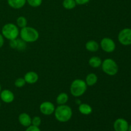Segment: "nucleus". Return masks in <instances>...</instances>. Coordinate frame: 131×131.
Segmentation results:
<instances>
[{"label":"nucleus","mask_w":131,"mask_h":131,"mask_svg":"<svg viewBox=\"0 0 131 131\" xmlns=\"http://www.w3.org/2000/svg\"><path fill=\"white\" fill-rule=\"evenodd\" d=\"M19 31L17 26L14 23H6L1 29V34L8 40L17 39L19 36Z\"/></svg>","instance_id":"obj_4"},{"label":"nucleus","mask_w":131,"mask_h":131,"mask_svg":"<svg viewBox=\"0 0 131 131\" xmlns=\"http://www.w3.org/2000/svg\"><path fill=\"white\" fill-rule=\"evenodd\" d=\"M118 42L125 46L131 45V28H125L122 29L118 35Z\"/></svg>","instance_id":"obj_6"},{"label":"nucleus","mask_w":131,"mask_h":131,"mask_svg":"<svg viewBox=\"0 0 131 131\" xmlns=\"http://www.w3.org/2000/svg\"><path fill=\"white\" fill-rule=\"evenodd\" d=\"M55 118L58 122L65 123L69 122L72 116V110L70 106L66 104L59 105L55 108L54 112Z\"/></svg>","instance_id":"obj_1"},{"label":"nucleus","mask_w":131,"mask_h":131,"mask_svg":"<svg viewBox=\"0 0 131 131\" xmlns=\"http://www.w3.org/2000/svg\"><path fill=\"white\" fill-rule=\"evenodd\" d=\"M102 70L108 75H115L118 72V65L116 61L111 58H106L103 60L101 65Z\"/></svg>","instance_id":"obj_5"},{"label":"nucleus","mask_w":131,"mask_h":131,"mask_svg":"<svg viewBox=\"0 0 131 131\" xmlns=\"http://www.w3.org/2000/svg\"><path fill=\"white\" fill-rule=\"evenodd\" d=\"M129 125V123L125 119L119 118L114 122L113 128L115 131H127Z\"/></svg>","instance_id":"obj_9"},{"label":"nucleus","mask_w":131,"mask_h":131,"mask_svg":"<svg viewBox=\"0 0 131 131\" xmlns=\"http://www.w3.org/2000/svg\"><path fill=\"white\" fill-rule=\"evenodd\" d=\"M26 48V42L23 41L22 39H17V46L16 49L19 51H23Z\"/></svg>","instance_id":"obj_22"},{"label":"nucleus","mask_w":131,"mask_h":131,"mask_svg":"<svg viewBox=\"0 0 131 131\" xmlns=\"http://www.w3.org/2000/svg\"><path fill=\"white\" fill-rule=\"evenodd\" d=\"M1 90H2V89H1V84H0V93H1Z\"/></svg>","instance_id":"obj_30"},{"label":"nucleus","mask_w":131,"mask_h":131,"mask_svg":"<svg viewBox=\"0 0 131 131\" xmlns=\"http://www.w3.org/2000/svg\"><path fill=\"white\" fill-rule=\"evenodd\" d=\"M90 0H75L77 5H86V4L90 2Z\"/></svg>","instance_id":"obj_27"},{"label":"nucleus","mask_w":131,"mask_h":131,"mask_svg":"<svg viewBox=\"0 0 131 131\" xmlns=\"http://www.w3.org/2000/svg\"><path fill=\"white\" fill-rule=\"evenodd\" d=\"M87 84L85 81L81 79H76L72 82L70 86V92L74 97H80L84 94L87 90Z\"/></svg>","instance_id":"obj_3"},{"label":"nucleus","mask_w":131,"mask_h":131,"mask_svg":"<svg viewBox=\"0 0 131 131\" xmlns=\"http://www.w3.org/2000/svg\"><path fill=\"white\" fill-rule=\"evenodd\" d=\"M28 24V20L24 16H20L16 20V25L19 28H23L24 27L27 26Z\"/></svg>","instance_id":"obj_20"},{"label":"nucleus","mask_w":131,"mask_h":131,"mask_svg":"<svg viewBox=\"0 0 131 131\" xmlns=\"http://www.w3.org/2000/svg\"><path fill=\"white\" fill-rule=\"evenodd\" d=\"M25 131H41V130L40 129H39L38 127H36L33 125H29V127H27V129H26Z\"/></svg>","instance_id":"obj_26"},{"label":"nucleus","mask_w":131,"mask_h":131,"mask_svg":"<svg viewBox=\"0 0 131 131\" xmlns=\"http://www.w3.org/2000/svg\"><path fill=\"white\" fill-rule=\"evenodd\" d=\"M4 43H5V38L3 36V35L0 33V48L3 46Z\"/></svg>","instance_id":"obj_28"},{"label":"nucleus","mask_w":131,"mask_h":131,"mask_svg":"<svg viewBox=\"0 0 131 131\" xmlns=\"http://www.w3.org/2000/svg\"><path fill=\"white\" fill-rule=\"evenodd\" d=\"M31 118L26 113H22L19 115L18 120L20 125L25 127H28L31 125Z\"/></svg>","instance_id":"obj_12"},{"label":"nucleus","mask_w":131,"mask_h":131,"mask_svg":"<svg viewBox=\"0 0 131 131\" xmlns=\"http://www.w3.org/2000/svg\"><path fill=\"white\" fill-rule=\"evenodd\" d=\"M9 46L11 47L12 49H16L17 46V39H14L11 40H9Z\"/></svg>","instance_id":"obj_25"},{"label":"nucleus","mask_w":131,"mask_h":131,"mask_svg":"<svg viewBox=\"0 0 131 131\" xmlns=\"http://www.w3.org/2000/svg\"><path fill=\"white\" fill-rule=\"evenodd\" d=\"M130 95H131V90H130Z\"/></svg>","instance_id":"obj_32"},{"label":"nucleus","mask_w":131,"mask_h":131,"mask_svg":"<svg viewBox=\"0 0 131 131\" xmlns=\"http://www.w3.org/2000/svg\"><path fill=\"white\" fill-rule=\"evenodd\" d=\"M55 106L52 102L50 101H44L40 105V111L43 115L49 116L54 113L55 111Z\"/></svg>","instance_id":"obj_8"},{"label":"nucleus","mask_w":131,"mask_h":131,"mask_svg":"<svg viewBox=\"0 0 131 131\" xmlns=\"http://www.w3.org/2000/svg\"><path fill=\"white\" fill-rule=\"evenodd\" d=\"M20 39L26 43H33L38 40L40 37L38 30L31 26H26L21 28L19 31Z\"/></svg>","instance_id":"obj_2"},{"label":"nucleus","mask_w":131,"mask_h":131,"mask_svg":"<svg viewBox=\"0 0 131 131\" xmlns=\"http://www.w3.org/2000/svg\"><path fill=\"white\" fill-rule=\"evenodd\" d=\"M63 6L67 10H72L76 6V3L75 0H63Z\"/></svg>","instance_id":"obj_19"},{"label":"nucleus","mask_w":131,"mask_h":131,"mask_svg":"<svg viewBox=\"0 0 131 131\" xmlns=\"http://www.w3.org/2000/svg\"><path fill=\"white\" fill-rule=\"evenodd\" d=\"M102 60L99 56H92L89 59L88 64L92 68H99L102 65Z\"/></svg>","instance_id":"obj_17"},{"label":"nucleus","mask_w":131,"mask_h":131,"mask_svg":"<svg viewBox=\"0 0 131 131\" xmlns=\"http://www.w3.org/2000/svg\"><path fill=\"white\" fill-rule=\"evenodd\" d=\"M98 81V77L95 73H90L86 75L85 79L86 84L88 86H93Z\"/></svg>","instance_id":"obj_16"},{"label":"nucleus","mask_w":131,"mask_h":131,"mask_svg":"<svg viewBox=\"0 0 131 131\" xmlns=\"http://www.w3.org/2000/svg\"><path fill=\"white\" fill-rule=\"evenodd\" d=\"M130 46H131V45H130Z\"/></svg>","instance_id":"obj_33"},{"label":"nucleus","mask_w":131,"mask_h":131,"mask_svg":"<svg viewBox=\"0 0 131 131\" xmlns=\"http://www.w3.org/2000/svg\"><path fill=\"white\" fill-rule=\"evenodd\" d=\"M78 110L80 113L84 115H90L93 111L92 106L86 103H81L78 107Z\"/></svg>","instance_id":"obj_14"},{"label":"nucleus","mask_w":131,"mask_h":131,"mask_svg":"<svg viewBox=\"0 0 131 131\" xmlns=\"http://www.w3.org/2000/svg\"><path fill=\"white\" fill-rule=\"evenodd\" d=\"M38 74L34 71H29L24 76V79L25 80L26 83L29 84H33L37 83L38 80Z\"/></svg>","instance_id":"obj_11"},{"label":"nucleus","mask_w":131,"mask_h":131,"mask_svg":"<svg viewBox=\"0 0 131 131\" xmlns=\"http://www.w3.org/2000/svg\"><path fill=\"white\" fill-rule=\"evenodd\" d=\"M100 45L97 42L93 40H90L86 43L85 47L87 51L92 52H97L99 49Z\"/></svg>","instance_id":"obj_13"},{"label":"nucleus","mask_w":131,"mask_h":131,"mask_svg":"<svg viewBox=\"0 0 131 131\" xmlns=\"http://www.w3.org/2000/svg\"><path fill=\"white\" fill-rule=\"evenodd\" d=\"M26 3L31 7L37 8L42 5V0H26Z\"/></svg>","instance_id":"obj_23"},{"label":"nucleus","mask_w":131,"mask_h":131,"mask_svg":"<svg viewBox=\"0 0 131 131\" xmlns=\"http://www.w3.org/2000/svg\"><path fill=\"white\" fill-rule=\"evenodd\" d=\"M68 101H69V95L65 92L60 93L56 97V102L58 105L66 104Z\"/></svg>","instance_id":"obj_18"},{"label":"nucleus","mask_w":131,"mask_h":131,"mask_svg":"<svg viewBox=\"0 0 131 131\" xmlns=\"http://www.w3.org/2000/svg\"><path fill=\"white\" fill-rule=\"evenodd\" d=\"M0 99L5 103L10 104L15 99V95L11 90L5 89L1 90L0 93Z\"/></svg>","instance_id":"obj_10"},{"label":"nucleus","mask_w":131,"mask_h":131,"mask_svg":"<svg viewBox=\"0 0 131 131\" xmlns=\"http://www.w3.org/2000/svg\"><path fill=\"white\" fill-rule=\"evenodd\" d=\"M26 81L24 80V78H17L16 80L15 81V83H14V85L17 88H23L25 86L26 84Z\"/></svg>","instance_id":"obj_21"},{"label":"nucleus","mask_w":131,"mask_h":131,"mask_svg":"<svg viewBox=\"0 0 131 131\" xmlns=\"http://www.w3.org/2000/svg\"><path fill=\"white\" fill-rule=\"evenodd\" d=\"M100 46L104 52L107 53L114 52L116 49V43L115 41L109 37H104L102 38L100 43Z\"/></svg>","instance_id":"obj_7"},{"label":"nucleus","mask_w":131,"mask_h":131,"mask_svg":"<svg viewBox=\"0 0 131 131\" xmlns=\"http://www.w3.org/2000/svg\"><path fill=\"white\" fill-rule=\"evenodd\" d=\"M8 5L14 9L22 8L26 3V0H7Z\"/></svg>","instance_id":"obj_15"},{"label":"nucleus","mask_w":131,"mask_h":131,"mask_svg":"<svg viewBox=\"0 0 131 131\" xmlns=\"http://www.w3.org/2000/svg\"><path fill=\"white\" fill-rule=\"evenodd\" d=\"M1 102H0V108H1Z\"/></svg>","instance_id":"obj_31"},{"label":"nucleus","mask_w":131,"mask_h":131,"mask_svg":"<svg viewBox=\"0 0 131 131\" xmlns=\"http://www.w3.org/2000/svg\"><path fill=\"white\" fill-rule=\"evenodd\" d=\"M127 131H131V124L129 125V128H128V130Z\"/></svg>","instance_id":"obj_29"},{"label":"nucleus","mask_w":131,"mask_h":131,"mask_svg":"<svg viewBox=\"0 0 131 131\" xmlns=\"http://www.w3.org/2000/svg\"><path fill=\"white\" fill-rule=\"evenodd\" d=\"M41 123H42V120H41V118L39 116H34L31 119V125H34V126L39 127Z\"/></svg>","instance_id":"obj_24"}]
</instances>
